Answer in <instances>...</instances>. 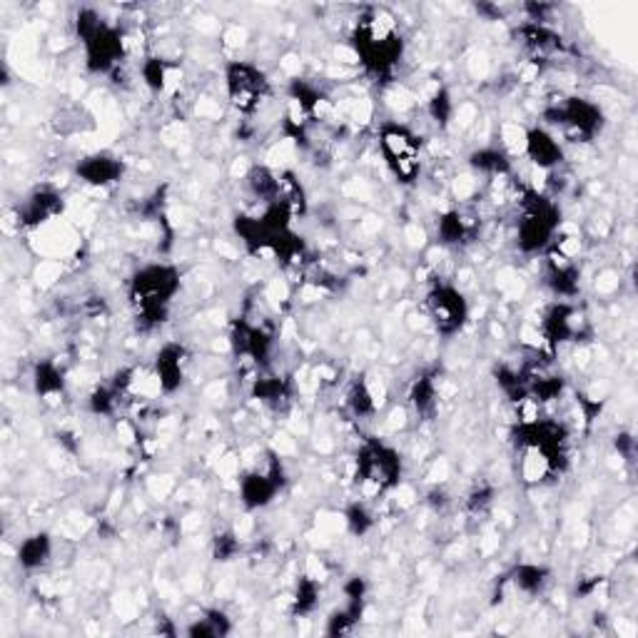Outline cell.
<instances>
[{
	"mask_svg": "<svg viewBox=\"0 0 638 638\" xmlns=\"http://www.w3.org/2000/svg\"><path fill=\"white\" fill-rule=\"evenodd\" d=\"M48 551H50V547H48L46 536H33V539L23 541L18 557L25 566H40L46 561Z\"/></svg>",
	"mask_w": 638,
	"mask_h": 638,
	"instance_id": "cell-7",
	"label": "cell"
},
{
	"mask_svg": "<svg viewBox=\"0 0 638 638\" xmlns=\"http://www.w3.org/2000/svg\"><path fill=\"white\" fill-rule=\"evenodd\" d=\"M382 153L387 157V165L401 182H411L419 175L422 160H419V140L407 128L387 125L382 130Z\"/></svg>",
	"mask_w": 638,
	"mask_h": 638,
	"instance_id": "cell-1",
	"label": "cell"
},
{
	"mask_svg": "<svg viewBox=\"0 0 638 638\" xmlns=\"http://www.w3.org/2000/svg\"><path fill=\"white\" fill-rule=\"evenodd\" d=\"M120 170H123V167L115 157L95 155V157H88L86 163H82L80 175L90 184H107V182H113L117 175H120Z\"/></svg>",
	"mask_w": 638,
	"mask_h": 638,
	"instance_id": "cell-6",
	"label": "cell"
},
{
	"mask_svg": "<svg viewBox=\"0 0 638 638\" xmlns=\"http://www.w3.org/2000/svg\"><path fill=\"white\" fill-rule=\"evenodd\" d=\"M228 90L232 103L240 107V111H257V105L263 103L267 92V80L265 75L257 68H252L247 63H234L228 71Z\"/></svg>",
	"mask_w": 638,
	"mask_h": 638,
	"instance_id": "cell-4",
	"label": "cell"
},
{
	"mask_svg": "<svg viewBox=\"0 0 638 638\" xmlns=\"http://www.w3.org/2000/svg\"><path fill=\"white\" fill-rule=\"evenodd\" d=\"M426 312H430V319L434 327L444 334H455L461 330L467 319V302L461 297V292L455 288H434L426 297Z\"/></svg>",
	"mask_w": 638,
	"mask_h": 638,
	"instance_id": "cell-3",
	"label": "cell"
},
{
	"mask_svg": "<svg viewBox=\"0 0 638 638\" xmlns=\"http://www.w3.org/2000/svg\"><path fill=\"white\" fill-rule=\"evenodd\" d=\"M524 153L534 160V167L551 170L561 163V145L559 140L544 130L526 132V150Z\"/></svg>",
	"mask_w": 638,
	"mask_h": 638,
	"instance_id": "cell-5",
	"label": "cell"
},
{
	"mask_svg": "<svg viewBox=\"0 0 638 638\" xmlns=\"http://www.w3.org/2000/svg\"><path fill=\"white\" fill-rule=\"evenodd\" d=\"M175 290H178V275H175V270H170V267H145L136 277L132 297H136L142 312L157 315L170 302Z\"/></svg>",
	"mask_w": 638,
	"mask_h": 638,
	"instance_id": "cell-2",
	"label": "cell"
}]
</instances>
